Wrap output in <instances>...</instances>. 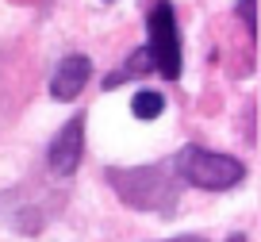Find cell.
<instances>
[{
    "mask_svg": "<svg viewBox=\"0 0 261 242\" xmlns=\"http://www.w3.org/2000/svg\"><path fill=\"white\" fill-rule=\"evenodd\" d=\"M104 181L115 188V196L127 208L158 211V215H169L177 208V181H173L169 165H130V170L112 165Z\"/></svg>",
    "mask_w": 261,
    "mask_h": 242,
    "instance_id": "6da1fadb",
    "label": "cell"
},
{
    "mask_svg": "<svg viewBox=\"0 0 261 242\" xmlns=\"http://www.w3.org/2000/svg\"><path fill=\"white\" fill-rule=\"evenodd\" d=\"M180 181L196 188H207V192H227V188L242 185L246 177V165L230 154H219V150H207V146H185L173 161Z\"/></svg>",
    "mask_w": 261,
    "mask_h": 242,
    "instance_id": "7a4b0ae2",
    "label": "cell"
},
{
    "mask_svg": "<svg viewBox=\"0 0 261 242\" xmlns=\"http://www.w3.org/2000/svg\"><path fill=\"white\" fill-rule=\"evenodd\" d=\"M150 65H154L162 77L177 81L180 77V31H177V12H173L169 0H158L154 12H150Z\"/></svg>",
    "mask_w": 261,
    "mask_h": 242,
    "instance_id": "3957f363",
    "label": "cell"
},
{
    "mask_svg": "<svg viewBox=\"0 0 261 242\" xmlns=\"http://www.w3.org/2000/svg\"><path fill=\"white\" fill-rule=\"evenodd\" d=\"M81 154H85V115L77 112L73 119H65V127L58 131V135L50 138V146H46V165H50V173H58V177L77 173Z\"/></svg>",
    "mask_w": 261,
    "mask_h": 242,
    "instance_id": "277c9868",
    "label": "cell"
},
{
    "mask_svg": "<svg viewBox=\"0 0 261 242\" xmlns=\"http://www.w3.org/2000/svg\"><path fill=\"white\" fill-rule=\"evenodd\" d=\"M92 77V62L85 54H65L62 65L54 69V77H50V96L62 100V104H69V100H77V92L89 85Z\"/></svg>",
    "mask_w": 261,
    "mask_h": 242,
    "instance_id": "5b68a950",
    "label": "cell"
},
{
    "mask_svg": "<svg viewBox=\"0 0 261 242\" xmlns=\"http://www.w3.org/2000/svg\"><path fill=\"white\" fill-rule=\"evenodd\" d=\"M130 112H135V119L150 123V119H158V115L165 112V96L154 92V89H139L135 96H130Z\"/></svg>",
    "mask_w": 261,
    "mask_h": 242,
    "instance_id": "8992f818",
    "label": "cell"
},
{
    "mask_svg": "<svg viewBox=\"0 0 261 242\" xmlns=\"http://www.w3.org/2000/svg\"><path fill=\"white\" fill-rule=\"evenodd\" d=\"M150 69H154V65H150V50H146V46H139L135 54L127 58V65H123V69H115L112 77H104V92H108V89H115V85H123V81H130L135 73H150Z\"/></svg>",
    "mask_w": 261,
    "mask_h": 242,
    "instance_id": "52a82bcc",
    "label": "cell"
},
{
    "mask_svg": "<svg viewBox=\"0 0 261 242\" xmlns=\"http://www.w3.org/2000/svg\"><path fill=\"white\" fill-rule=\"evenodd\" d=\"M238 16H242L246 31H257V0H238Z\"/></svg>",
    "mask_w": 261,
    "mask_h": 242,
    "instance_id": "ba28073f",
    "label": "cell"
},
{
    "mask_svg": "<svg viewBox=\"0 0 261 242\" xmlns=\"http://www.w3.org/2000/svg\"><path fill=\"white\" fill-rule=\"evenodd\" d=\"M169 242H207V238H200V234H177V238H169Z\"/></svg>",
    "mask_w": 261,
    "mask_h": 242,
    "instance_id": "9c48e42d",
    "label": "cell"
},
{
    "mask_svg": "<svg viewBox=\"0 0 261 242\" xmlns=\"http://www.w3.org/2000/svg\"><path fill=\"white\" fill-rule=\"evenodd\" d=\"M227 242H246V238H242V234H234V238H227Z\"/></svg>",
    "mask_w": 261,
    "mask_h": 242,
    "instance_id": "30bf717a",
    "label": "cell"
}]
</instances>
